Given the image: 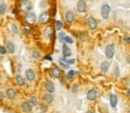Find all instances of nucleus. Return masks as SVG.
I'll return each mask as SVG.
<instances>
[{
	"instance_id": "nucleus-1",
	"label": "nucleus",
	"mask_w": 130,
	"mask_h": 113,
	"mask_svg": "<svg viewBox=\"0 0 130 113\" xmlns=\"http://www.w3.org/2000/svg\"><path fill=\"white\" fill-rule=\"evenodd\" d=\"M19 9L22 11V12H30V11L33 9V4L30 0H24L20 5H19Z\"/></svg>"
},
{
	"instance_id": "nucleus-2",
	"label": "nucleus",
	"mask_w": 130,
	"mask_h": 113,
	"mask_svg": "<svg viewBox=\"0 0 130 113\" xmlns=\"http://www.w3.org/2000/svg\"><path fill=\"white\" fill-rule=\"evenodd\" d=\"M105 54L108 58H113L115 55V46L114 44H108L105 49Z\"/></svg>"
},
{
	"instance_id": "nucleus-3",
	"label": "nucleus",
	"mask_w": 130,
	"mask_h": 113,
	"mask_svg": "<svg viewBox=\"0 0 130 113\" xmlns=\"http://www.w3.org/2000/svg\"><path fill=\"white\" fill-rule=\"evenodd\" d=\"M110 11H111V8L108 4H103L101 7V14L103 16V19H107L109 18V14H110Z\"/></svg>"
},
{
	"instance_id": "nucleus-4",
	"label": "nucleus",
	"mask_w": 130,
	"mask_h": 113,
	"mask_svg": "<svg viewBox=\"0 0 130 113\" xmlns=\"http://www.w3.org/2000/svg\"><path fill=\"white\" fill-rule=\"evenodd\" d=\"M49 20H50V13L48 11H43L40 14V16H39V21H40V24L45 25V24H47V22H49Z\"/></svg>"
},
{
	"instance_id": "nucleus-5",
	"label": "nucleus",
	"mask_w": 130,
	"mask_h": 113,
	"mask_svg": "<svg viewBox=\"0 0 130 113\" xmlns=\"http://www.w3.org/2000/svg\"><path fill=\"white\" fill-rule=\"evenodd\" d=\"M25 20H26V22H27V24L33 25V24H35L36 22L37 16L34 12H27L26 14V16H25Z\"/></svg>"
},
{
	"instance_id": "nucleus-6",
	"label": "nucleus",
	"mask_w": 130,
	"mask_h": 113,
	"mask_svg": "<svg viewBox=\"0 0 130 113\" xmlns=\"http://www.w3.org/2000/svg\"><path fill=\"white\" fill-rule=\"evenodd\" d=\"M77 11L78 12H86L87 11V2L86 0H78V3H77Z\"/></svg>"
},
{
	"instance_id": "nucleus-7",
	"label": "nucleus",
	"mask_w": 130,
	"mask_h": 113,
	"mask_svg": "<svg viewBox=\"0 0 130 113\" xmlns=\"http://www.w3.org/2000/svg\"><path fill=\"white\" fill-rule=\"evenodd\" d=\"M26 80L29 81V82L35 81V78H36V73H35V71H34L33 69H31V68L26 69Z\"/></svg>"
},
{
	"instance_id": "nucleus-8",
	"label": "nucleus",
	"mask_w": 130,
	"mask_h": 113,
	"mask_svg": "<svg viewBox=\"0 0 130 113\" xmlns=\"http://www.w3.org/2000/svg\"><path fill=\"white\" fill-rule=\"evenodd\" d=\"M87 26L90 30H95L98 27V24H97V20L95 19V18H93V16H89V18L87 19Z\"/></svg>"
},
{
	"instance_id": "nucleus-9",
	"label": "nucleus",
	"mask_w": 130,
	"mask_h": 113,
	"mask_svg": "<svg viewBox=\"0 0 130 113\" xmlns=\"http://www.w3.org/2000/svg\"><path fill=\"white\" fill-rule=\"evenodd\" d=\"M97 91L95 89H92V90H88L87 93V99L88 101H94L97 98Z\"/></svg>"
},
{
	"instance_id": "nucleus-10",
	"label": "nucleus",
	"mask_w": 130,
	"mask_h": 113,
	"mask_svg": "<svg viewBox=\"0 0 130 113\" xmlns=\"http://www.w3.org/2000/svg\"><path fill=\"white\" fill-rule=\"evenodd\" d=\"M20 108H21V111L24 112V113H29V112L32 111L33 106L30 104V102H24V103L21 104Z\"/></svg>"
},
{
	"instance_id": "nucleus-11",
	"label": "nucleus",
	"mask_w": 130,
	"mask_h": 113,
	"mask_svg": "<svg viewBox=\"0 0 130 113\" xmlns=\"http://www.w3.org/2000/svg\"><path fill=\"white\" fill-rule=\"evenodd\" d=\"M65 20L68 22V24L73 22V20H74V13H73V11H71V10L66 11V13H65Z\"/></svg>"
},
{
	"instance_id": "nucleus-12",
	"label": "nucleus",
	"mask_w": 130,
	"mask_h": 113,
	"mask_svg": "<svg viewBox=\"0 0 130 113\" xmlns=\"http://www.w3.org/2000/svg\"><path fill=\"white\" fill-rule=\"evenodd\" d=\"M6 96H7V98L8 99H14L15 98V96H16V91L13 89V88H9L6 90Z\"/></svg>"
},
{
	"instance_id": "nucleus-13",
	"label": "nucleus",
	"mask_w": 130,
	"mask_h": 113,
	"mask_svg": "<svg viewBox=\"0 0 130 113\" xmlns=\"http://www.w3.org/2000/svg\"><path fill=\"white\" fill-rule=\"evenodd\" d=\"M51 75L55 78H59L60 75H61V71L58 67H52L51 68Z\"/></svg>"
},
{
	"instance_id": "nucleus-14",
	"label": "nucleus",
	"mask_w": 130,
	"mask_h": 113,
	"mask_svg": "<svg viewBox=\"0 0 130 113\" xmlns=\"http://www.w3.org/2000/svg\"><path fill=\"white\" fill-rule=\"evenodd\" d=\"M117 103H118V98L115 94H112L110 95V105L112 108H115L117 106Z\"/></svg>"
},
{
	"instance_id": "nucleus-15",
	"label": "nucleus",
	"mask_w": 130,
	"mask_h": 113,
	"mask_svg": "<svg viewBox=\"0 0 130 113\" xmlns=\"http://www.w3.org/2000/svg\"><path fill=\"white\" fill-rule=\"evenodd\" d=\"M62 52H63V56L64 57H68V56L71 55V50L69 49V47L67 46V44H63L62 46Z\"/></svg>"
},
{
	"instance_id": "nucleus-16",
	"label": "nucleus",
	"mask_w": 130,
	"mask_h": 113,
	"mask_svg": "<svg viewBox=\"0 0 130 113\" xmlns=\"http://www.w3.org/2000/svg\"><path fill=\"white\" fill-rule=\"evenodd\" d=\"M45 87H46V90H47L49 93H54V91H55V86H54V84H53L52 82L47 81L46 84H45Z\"/></svg>"
},
{
	"instance_id": "nucleus-17",
	"label": "nucleus",
	"mask_w": 130,
	"mask_h": 113,
	"mask_svg": "<svg viewBox=\"0 0 130 113\" xmlns=\"http://www.w3.org/2000/svg\"><path fill=\"white\" fill-rule=\"evenodd\" d=\"M53 100H54V97H53V95H52V93H47V94H45V96H44V101L46 102L47 104H51L53 102Z\"/></svg>"
},
{
	"instance_id": "nucleus-18",
	"label": "nucleus",
	"mask_w": 130,
	"mask_h": 113,
	"mask_svg": "<svg viewBox=\"0 0 130 113\" xmlns=\"http://www.w3.org/2000/svg\"><path fill=\"white\" fill-rule=\"evenodd\" d=\"M109 68H110V63H109L108 61L102 62V64H101V70H102V72H104V73L108 72Z\"/></svg>"
},
{
	"instance_id": "nucleus-19",
	"label": "nucleus",
	"mask_w": 130,
	"mask_h": 113,
	"mask_svg": "<svg viewBox=\"0 0 130 113\" xmlns=\"http://www.w3.org/2000/svg\"><path fill=\"white\" fill-rule=\"evenodd\" d=\"M15 82H16V84L18 85L19 87H24L25 85H26V82H25V78L22 77L20 75H17L15 76Z\"/></svg>"
},
{
	"instance_id": "nucleus-20",
	"label": "nucleus",
	"mask_w": 130,
	"mask_h": 113,
	"mask_svg": "<svg viewBox=\"0 0 130 113\" xmlns=\"http://www.w3.org/2000/svg\"><path fill=\"white\" fill-rule=\"evenodd\" d=\"M7 51L11 54H13L15 52V47H14V44L11 42V41H8L7 42Z\"/></svg>"
},
{
	"instance_id": "nucleus-21",
	"label": "nucleus",
	"mask_w": 130,
	"mask_h": 113,
	"mask_svg": "<svg viewBox=\"0 0 130 113\" xmlns=\"http://www.w3.org/2000/svg\"><path fill=\"white\" fill-rule=\"evenodd\" d=\"M6 10H7L6 3L1 2V3H0V14H4L5 12H6Z\"/></svg>"
},
{
	"instance_id": "nucleus-22",
	"label": "nucleus",
	"mask_w": 130,
	"mask_h": 113,
	"mask_svg": "<svg viewBox=\"0 0 130 113\" xmlns=\"http://www.w3.org/2000/svg\"><path fill=\"white\" fill-rule=\"evenodd\" d=\"M29 102H30V104L34 107V106H36L37 104H38V100H37V97H35V96H33V97H31L30 98V100H29Z\"/></svg>"
},
{
	"instance_id": "nucleus-23",
	"label": "nucleus",
	"mask_w": 130,
	"mask_h": 113,
	"mask_svg": "<svg viewBox=\"0 0 130 113\" xmlns=\"http://www.w3.org/2000/svg\"><path fill=\"white\" fill-rule=\"evenodd\" d=\"M55 27H56V30L60 31L62 28H63V24H62V21H60V20H56L55 21Z\"/></svg>"
},
{
	"instance_id": "nucleus-24",
	"label": "nucleus",
	"mask_w": 130,
	"mask_h": 113,
	"mask_svg": "<svg viewBox=\"0 0 130 113\" xmlns=\"http://www.w3.org/2000/svg\"><path fill=\"white\" fill-rule=\"evenodd\" d=\"M65 37H66V35H65V33H63V32H61V33L58 34V39H59V41H61V42H64Z\"/></svg>"
},
{
	"instance_id": "nucleus-25",
	"label": "nucleus",
	"mask_w": 130,
	"mask_h": 113,
	"mask_svg": "<svg viewBox=\"0 0 130 113\" xmlns=\"http://www.w3.org/2000/svg\"><path fill=\"white\" fill-rule=\"evenodd\" d=\"M64 43H66V44H72L73 43V39L71 37H69V36H66L65 39H64Z\"/></svg>"
},
{
	"instance_id": "nucleus-26",
	"label": "nucleus",
	"mask_w": 130,
	"mask_h": 113,
	"mask_svg": "<svg viewBox=\"0 0 130 113\" xmlns=\"http://www.w3.org/2000/svg\"><path fill=\"white\" fill-rule=\"evenodd\" d=\"M74 75H75L74 70H69L68 73H67V78H68V80H71V78H73V76H74Z\"/></svg>"
},
{
	"instance_id": "nucleus-27",
	"label": "nucleus",
	"mask_w": 130,
	"mask_h": 113,
	"mask_svg": "<svg viewBox=\"0 0 130 113\" xmlns=\"http://www.w3.org/2000/svg\"><path fill=\"white\" fill-rule=\"evenodd\" d=\"M45 36H46L47 39L51 38V36H52V31H51V29H47L46 31H45Z\"/></svg>"
},
{
	"instance_id": "nucleus-28",
	"label": "nucleus",
	"mask_w": 130,
	"mask_h": 113,
	"mask_svg": "<svg viewBox=\"0 0 130 113\" xmlns=\"http://www.w3.org/2000/svg\"><path fill=\"white\" fill-rule=\"evenodd\" d=\"M8 51H7V48H5L4 46H0V53L2 55H5Z\"/></svg>"
},
{
	"instance_id": "nucleus-29",
	"label": "nucleus",
	"mask_w": 130,
	"mask_h": 113,
	"mask_svg": "<svg viewBox=\"0 0 130 113\" xmlns=\"http://www.w3.org/2000/svg\"><path fill=\"white\" fill-rule=\"evenodd\" d=\"M11 30H12V32H13L14 34H17V33H18V29H17V27H16L15 25H12V26H11Z\"/></svg>"
},
{
	"instance_id": "nucleus-30",
	"label": "nucleus",
	"mask_w": 130,
	"mask_h": 113,
	"mask_svg": "<svg viewBox=\"0 0 130 113\" xmlns=\"http://www.w3.org/2000/svg\"><path fill=\"white\" fill-rule=\"evenodd\" d=\"M33 57L34 58H39L40 57V53H39L38 51H34L33 52Z\"/></svg>"
},
{
	"instance_id": "nucleus-31",
	"label": "nucleus",
	"mask_w": 130,
	"mask_h": 113,
	"mask_svg": "<svg viewBox=\"0 0 130 113\" xmlns=\"http://www.w3.org/2000/svg\"><path fill=\"white\" fill-rule=\"evenodd\" d=\"M67 63H68L69 65L74 64V63H75V60H74V59H67Z\"/></svg>"
},
{
	"instance_id": "nucleus-32",
	"label": "nucleus",
	"mask_w": 130,
	"mask_h": 113,
	"mask_svg": "<svg viewBox=\"0 0 130 113\" xmlns=\"http://www.w3.org/2000/svg\"><path fill=\"white\" fill-rule=\"evenodd\" d=\"M76 91H77V85L75 84L74 87H72V92H73V93H76Z\"/></svg>"
},
{
	"instance_id": "nucleus-33",
	"label": "nucleus",
	"mask_w": 130,
	"mask_h": 113,
	"mask_svg": "<svg viewBox=\"0 0 130 113\" xmlns=\"http://www.w3.org/2000/svg\"><path fill=\"white\" fill-rule=\"evenodd\" d=\"M4 99V94L2 92H0V101H3Z\"/></svg>"
},
{
	"instance_id": "nucleus-34",
	"label": "nucleus",
	"mask_w": 130,
	"mask_h": 113,
	"mask_svg": "<svg viewBox=\"0 0 130 113\" xmlns=\"http://www.w3.org/2000/svg\"><path fill=\"white\" fill-rule=\"evenodd\" d=\"M41 107H42V112H45V111H46V109H47L46 106H43V105H42Z\"/></svg>"
},
{
	"instance_id": "nucleus-35",
	"label": "nucleus",
	"mask_w": 130,
	"mask_h": 113,
	"mask_svg": "<svg viewBox=\"0 0 130 113\" xmlns=\"http://www.w3.org/2000/svg\"><path fill=\"white\" fill-rule=\"evenodd\" d=\"M45 59H49V61L52 60V57L51 56H45Z\"/></svg>"
},
{
	"instance_id": "nucleus-36",
	"label": "nucleus",
	"mask_w": 130,
	"mask_h": 113,
	"mask_svg": "<svg viewBox=\"0 0 130 113\" xmlns=\"http://www.w3.org/2000/svg\"><path fill=\"white\" fill-rule=\"evenodd\" d=\"M125 41L128 42V43H130V38H126V39H125Z\"/></svg>"
},
{
	"instance_id": "nucleus-37",
	"label": "nucleus",
	"mask_w": 130,
	"mask_h": 113,
	"mask_svg": "<svg viewBox=\"0 0 130 113\" xmlns=\"http://www.w3.org/2000/svg\"><path fill=\"white\" fill-rule=\"evenodd\" d=\"M25 32H26V34H30V30H27V29H25Z\"/></svg>"
},
{
	"instance_id": "nucleus-38",
	"label": "nucleus",
	"mask_w": 130,
	"mask_h": 113,
	"mask_svg": "<svg viewBox=\"0 0 130 113\" xmlns=\"http://www.w3.org/2000/svg\"><path fill=\"white\" fill-rule=\"evenodd\" d=\"M127 93H128V95H129V96H130V90H129V91H128V92H127Z\"/></svg>"
},
{
	"instance_id": "nucleus-39",
	"label": "nucleus",
	"mask_w": 130,
	"mask_h": 113,
	"mask_svg": "<svg viewBox=\"0 0 130 113\" xmlns=\"http://www.w3.org/2000/svg\"><path fill=\"white\" fill-rule=\"evenodd\" d=\"M87 113H93V112H92V111H87Z\"/></svg>"
}]
</instances>
